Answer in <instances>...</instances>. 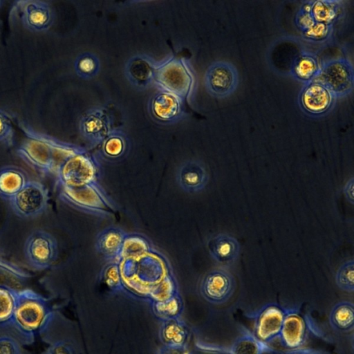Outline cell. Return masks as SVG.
I'll use <instances>...</instances> for the list:
<instances>
[{
  "label": "cell",
  "mask_w": 354,
  "mask_h": 354,
  "mask_svg": "<svg viewBox=\"0 0 354 354\" xmlns=\"http://www.w3.org/2000/svg\"><path fill=\"white\" fill-rule=\"evenodd\" d=\"M236 281L233 274L224 269H214L202 278L199 290L202 297L208 302L222 304L234 294Z\"/></svg>",
  "instance_id": "obj_7"
},
{
  "label": "cell",
  "mask_w": 354,
  "mask_h": 354,
  "mask_svg": "<svg viewBox=\"0 0 354 354\" xmlns=\"http://www.w3.org/2000/svg\"><path fill=\"white\" fill-rule=\"evenodd\" d=\"M310 12L314 20L333 26L343 12V2L337 0L310 1Z\"/></svg>",
  "instance_id": "obj_20"
},
{
  "label": "cell",
  "mask_w": 354,
  "mask_h": 354,
  "mask_svg": "<svg viewBox=\"0 0 354 354\" xmlns=\"http://www.w3.org/2000/svg\"><path fill=\"white\" fill-rule=\"evenodd\" d=\"M157 80L165 88L185 95L190 90L192 77L186 67L177 61H170L155 71Z\"/></svg>",
  "instance_id": "obj_12"
},
{
  "label": "cell",
  "mask_w": 354,
  "mask_h": 354,
  "mask_svg": "<svg viewBox=\"0 0 354 354\" xmlns=\"http://www.w3.org/2000/svg\"><path fill=\"white\" fill-rule=\"evenodd\" d=\"M268 344L259 340L252 333H245L236 339L230 348V354H263L270 351Z\"/></svg>",
  "instance_id": "obj_23"
},
{
  "label": "cell",
  "mask_w": 354,
  "mask_h": 354,
  "mask_svg": "<svg viewBox=\"0 0 354 354\" xmlns=\"http://www.w3.org/2000/svg\"><path fill=\"white\" fill-rule=\"evenodd\" d=\"M296 24L306 39L313 41L326 39L332 32L333 26L316 22L310 12V2L305 1L296 15Z\"/></svg>",
  "instance_id": "obj_17"
},
{
  "label": "cell",
  "mask_w": 354,
  "mask_h": 354,
  "mask_svg": "<svg viewBox=\"0 0 354 354\" xmlns=\"http://www.w3.org/2000/svg\"><path fill=\"white\" fill-rule=\"evenodd\" d=\"M308 328L305 317L297 309H286L279 335L281 345L286 349L295 351L306 342Z\"/></svg>",
  "instance_id": "obj_10"
},
{
  "label": "cell",
  "mask_w": 354,
  "mask_h": 354,
  "mask_svg": "<svg viewBox=\"0 0 354 354\" xmlns=\"http://www.w3.org/2000/svg\"><path fill=\"white\" fill-rule=\"evenodd\" d=\"M207 248L212 259L223 265L233 263L238 259L241 250L238 240L225 233L212 236L207 241Z\"/></svg>",
  "instance_id": "obj_15"
},
{
  "label": "cell",
  "mask_w": 354,
  "mask_h": 354,
  "mask_svg": "<svg viewBox=\"0 0 354 354\" xmlns=\"http://www.w3.org/2000/svg\"><path fill=\"white\" fill-rule=\"evenodd\" d=\"M205 85L212 95L223 98L230 95L239 84V73L234 64L218 60L212 63L205 73Z\"/></svg>",
  "instance_id": "obj_6"
},
{
  "label": "cell",
  "mask_w": 354,
  "mask_h": 354,
  "mask_svg": "<svg viewBox=\"0 0 354 354\" xmlns=\"http://www.w3.org/2000/svg\"><path fill=\"white\" fill-rule=\"evenodd\" d=\"M16 153L26 165L42 174L55 172L66 159L45 142L28 138L17 147Z\"/></svg>",
  "instance_id": "obj_5"
},
{
  "label": "cell",
  "mask_w": 354,
  "mask_h": 354,
  "mask_svg": "<svg viewBox=\"0 0 354 354\" xmlns=\"http://www.w3.org/2000/svg\"><path fill=\"white\" fill-rule=\"evenodd\" d=\"M49 194L41 182L31 180L9 201L15 214L21 218H33L47 209Z\"/></svg>",
  "instance_id": "obj_4"
},
{
  "label": "cell",
  "mask_w": 354,
  "mask_h": 354,
  "mask_svg": "<svg viewBox=\"0 0 354 354\" xmlns=\"http://www.w3.org/2000/svg\"><path fill=\"white\" fill-rule=\"evenodd\" d=\"M158 354H189L187 347L163 345Z\"/></svg>",
  "instance_id": "obj_35"
},
{
  "label": "cell",
  "mask_w": 354,
  "mask_h": 354,
  "mask_svg": "<svg viewBox=\"0 0 354 354\" xmlns=\"http://www.w3.org/2000/svg\"><path fill=\"white\" fill-rule=\"evenodd\" d=\"M23 26L32 32H45L52 26L54 13L48 3L40 0H19L14 3Z\"/></svg>",
  "instance_id": "obj_8"
},
{
  "label": "cell",
  "mask_w": 354,
  "mask_h": 354,
  "mask_svg": "<svg viewBox=\"0 0 354 354\" xmlns=\"http://www.w3.org/2000/svg\"><path fill=\"white\" fill-rule=\"evenodd\" d=\"M122 140L118 138H111L105 144V151L111 156L120 155L123 149Z\"/></svg>",
  "instance_id": "obj_34"
},
{
  "label": "cell",
  "mask_w": 354,
  "mask_h": 354,
  "mask_svg": "<svg viewBox=\"0 0 354 354\" xmlns=\"http://www.w3.org/2000/svg\"><path fill=\"white\" fill-rule=\"evenodd\" d=\"M189 337V328L180 317L162 321L160 339L163 345L187 347Z\"/></svg>",
  "instance_id": "obj_18"
},
{
  "label": "cell",
  "mask_w": 354,
  "mask_h": 354,
  "mask_svg": "<svg viewBox=\"0 0 354 354\" xmlns=\"http://www.w3.org/2000/svg\"><path fill=\"white\" fill-rule=\"evenodd\" d=\"M58 255L56 239L44 230L32 231L24 243V256L28 265L35 270L49 268Z\"/></svg>",
  "instance_id": "obj_3"
},
{
  "label": "cell",
  "mask_w": 354,
  "mask_h": 354,
  "mask_svg": "<svg viewBox=\"0 0 354 354\" xmlns=\"http://www.w3.org/2000/svg\"><path fill=\"white\" fill-rule=\"evenodd\" d=\"M154 314L162 321L180 318L183 302L178 293L164 301H152Z\"/></svg>",
  "instance_id": "obj_24"
},
{
  "label": "cell",
  "mask_w": 354,
  "mask_h": 354,
  "mask_svg": "<svg viewBox=\"0 0 354 354\" xmlns=\"http://www.w3.org/2000/svg\"><path fill=\"white\" fill-rule=\"evenodd\" d=\"M29 180L27 172L18 166L0 167V198L10 201Z\"/></svg>",
  "instance_id": "obj_16"
},
{
  "label": "cell",
  "mask_w": 354,
  "mask_h": 354,
  "mask_svg": "<svg viewBox=\"0 0 354 354\" xmlns=\"http://www.w3.org/2000/svg\"><path fill=\"white\" fill-rule=\"evenodd\" d=\"M313 81L324 85L335 99L346 97L353 89V64L344 57L329 59L321 64L319 72Z\"/></svg>",
  "instance_id": "obj_2"
},
{
  "label": "cell",
  "mask_w": 354,
  "mask_h": 354,
  "mask_svg": "<svg viewBox=\"0 0 354 354\" xmlns=\"http://www.w3.org/2000/svg\"><path fill=\"white\" fill-rule=\"evenodd\" d=\"M0 273L13 277L18 280H26L31 277L28 271L19 265L10 261L1 255L0 252Z\"/></svg>",
  "instance_id": "obj_30"
},
{
  "label": "cell",
  "mask_w": 354,
  "mask_h": 354,
  "mask_svg": "<svg viewBox=\"0 0 354 354\" xmlns=\"http://www.w3.org/2000/svg\"><path fill=\"white\" fill-rule=\"evenodd\" d=\"M329 323L335 330L350 332L354 328V306L351 301L335 304L329 313Z\"/></svg>",
  "instance_id": "obj_21"
},
{
  "label": "cell",
  "mask_w": 354,
  "mask_h": 354,
  "mask_svg": "<svg viewBox=\"0 0 354 354\" xmlns=\"http://www.w3.org/2000/svg\"><path fill=\"white\" fill-rule=\"evenodd\" d=\"M53 318V310L46 297L31 289L18 290L10 327L21 344H32L48 328Z\"/></svg>",
  "instance_id": "obj_1"
},
{
  "label": "cell",
  "mask_w": 354,
  "mask_h": 354,
  "mask_svg": "<svg viewBox=\"0 0 354 354\" xmlns=\"http://www.w3.org/2000/svg\"><path fill=\"white\" fill-rule=\"evenodd\" d=\"M321 64L315 53L303 51L293 60L290 73L294 78L307 84L316 77L319 72Z\"/></svg>",
  "instance_id": "obj_19"
},
{
  "label": "cell",
  "mask_w": 354,
  "mask_h": 354,
  "mask_svg": "<svg viewBox=\"0 0 354 354\" xmlns=\"http://www.w3.org/2000/svg\"><path fill=\"white\" fill-rule=\"evenodd\" d=\"M77 72L83 76L94 73L97 69V62L91 55H81L75 62Z\"/></svg>",
  "instance_id": "obj_32"
},
{
  "label": "cell",
  "mask_w": 354,
  "mask_h": 354,
  "mask_svg": "<svg viewBox=\"0 0 354 354\" xmlns=\"http://www.w3.org/2000/svg\"><path fill=\"white\" fill-rule=\"evenodd\" d=\"M0 354H21V342L12 335H0Z\"/></svg>",
  "instance_id": "obj_31"
},
{
  "label": "cell",
  "mask_w": 354,
  "mask_h": 354,
  "mask_svg": "<svg viewBox=\"0 0 354 354\" xmlns=\"http://www.w3.org/2000/svg\"><path fill=\"white\" fill-rule=\"evenodd\" d=\"M18 290L7 285H0V328L10 326Z\"/></svg>",
  "instance_id": "obj_22"
},
{
  "label": "cell",
  "mask_w": 354,
  "mask_h": 354,
  "mask_svg": "<svg viewBox=\"0 0 354 354\" xmlns=\"http://www.w3.org/2000/svg\"><path fill=\"white\" fill-rule=\"evenodd\" d=\"M152 110L158 118L169 120L178 113L179 103L172 94L160 93L153 100Z\"/></svg>",
  "instance_id": "obj_25"
},
{
  "label": "cell",
  "mask_w": 354,
  "mask_h": 354,
  "mask_svg": "<svg viewBox=\"0 0 354 354\" xmlns=\"http://www.w3.org/2000/svg\"><path fill=\"white\" fill-rule=\"evenodd\" d=\"M15 142V129L10 115L0 109V144L10 147Z\"/></svg>",
  "instance_id": "obj_29"
},
{
  "label": "cell",
  "mask_w": 354,
  "mask_h": 354,
  "mask_svg": "<svg viewBox=\"0 0 354 354\" xmlns=\"http://www.w3.org/2000/svg\"><path fill=\"white\" fill-rule=\"evenodd\" d=\"M335 283L342 290L347 292L354 291V261L348 260L342 263L335 274Z\"/></svg>",
  "instance_id": "obj_27"
},
{
  "label": "cell",
  "mask_w": 354,
  "mask_h": 354,
  "mask_svg": "<svg viewBox=\"0 0 354 354\" xmlns=\"http://www.w3.org/2000/svg\"><path fill=\"white\" fill-rule=\"evenodd\" d=\"M127 72L129 77L139 84H146L155 74L152 64L140 57H135L129 62Z\"/></svg>",
  "instance_id": "obj_26"
},
{
  "label": "cell",
  "mask_w": 354,
  "mask_h": 354,
  "mask_svg": "<svg viewBox=\"0 0 354 354\" xmlns=\"http://www.w3.org/2000/svg\"><path fill=\"white\" fill-rule=\"evenodd\" d=\"M44 354H77L75 346L66 339H59L51 343Z\"/></svg>",
  "instance_id": "obj_33"
},
{
  "label": "cell",
  "mask_w": 354,
  "mask_h": 354,
  "mask_svg": "<svg viewBox=\"0 0 354 354\" xmlns=\"http://www.w3.org/2000/svg\"><path fill=\"white\" fill-rule=\"evenodd\" d=\"M101 279L112 292L123 290V283L118 262H107L101 272Z\"/></svg>",
  "instance_id": "obj_28"
},
{
  "label": "cell",
  "mask_w": 354,
  "mask_h": 354,
  "mask_svg": "<svg viewBox=\"0 0 354 354\" xmlns=\"http://www.w3.org/2000/svg\"><path fill=\"white\" fill-rule=\"evenodd\" d=\"M286 308L277 304L263 306L255 315L253 335L268 344L279 337Z\"/></svg>",
  "instance_id": "obj_9"
},
{
  "label": "cell",
  "mask_w": 354,
  "mask_h": 354,
  "mask_svg": "<svg viewBox=\"0 0 354 354\" xmlns=\"http://www.w3.org/2000/svg\"><path fill=\"white\" fill-rule=\"evenodd\" d=\"M128 234L120 227L111 226L96 236L95 248L107 262H118L121 257Z\"/></svg>",
  "instance_id": "obj_14"
},
{
  "label": "cell",
  "mask_w": 354,
  "mask_h": 354,
  "mask_svg": "<svg viewBox=\"0 0 354 354\" xmlns=\"http://www.w3.org/2000/svg\"><path fill=\"white\" fill-rule=\"evenodd\" d=\"M353 187H354V178L351 177L345 183L343 188V193L346 200L351 203L353 204L354 196H353Z\"/></svg>",
  "instance_id": "obj_36"
},
{
  "label": "cell",
  "mask_w": 354,
  "mask_h": 354,
  "mask_svg": "<svg viewBox=\"0 0 354 354\" xmlns=\"http://www.w3.org/2000/svg\"><path fill=\"white\" fill-rule=\"evenodd\" d=\"M335 100V97L324 85L315 81L304 84L299 95L300 106L311 115L325 114Z\"/></svg>",
  "instance_id": "obj_11"
},
{
  "label": "cell",
  "mask_w": 354,
  "mask_h": 354,
  "mask_svg": "<svg viewBox=\"0 0 354 354\" xmlns=\"http://www.w3.org/2000/svg\"><path fill=\"white\" fill-rule=\"evenodd\" d=\"M209 174L200 161L189 160L183 162L176 171V181L185 192L195 194L201 192L209 181Z\"/></svg>",
  "instance_id": "obj_13"
}]
</instances>
